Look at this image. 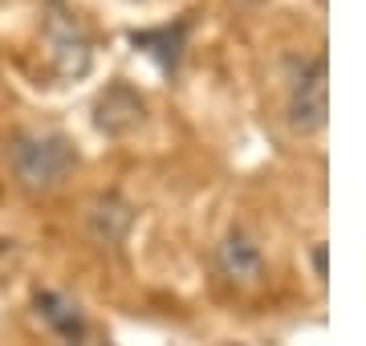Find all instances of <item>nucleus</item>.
I'll return each mask as SVG.
<instances>
[{
	"instance_id": "1",
	"label": "nucleus",
	"mask_w": 366,
	"mask_h": 346,
	"mask_svg": "<svg viewBox=\"0 0 366 346\" xmlns=\"http://www.w3.org/2000/svg\"><path fill=\"white\" fill-rule=\"evenodd\" d=\"M9 159H13L16 184L25 187V192H53V187H61L69 179L78 155H74V147H69L66 134L25 131L13 143Z\"/></svg>"
},
{
	"instance_id": "2",
	"label": "nucleus",
	"mask_w": 366,
	"mask_h": 346,
	"mask_svg": "<svg viewBox=\"0 0 366 346\" xmlns=\"http://www.w3.org/2000/svg\"><path fill=\"white\" fill-rule=\"evenodd\" d=\"M326 57L317 54L310 57L305 66L297 69L293 78V90H289V122L297 127L301 134H314L326 127Z\"/></svg>"
},
{
	"instance_id": "3",
	"label": "nucleus",
	"mask_w": 366,
	"mask_h": 346,
	"mask_svg": "<svg viewBox=\"0 0 366 346\" xmlns=\"http://www.w3.org/2000/svg\"><path fill=\"white\" fill-rule=\"evenodd\" d=\"M49 45L53 57H57V69L61 74H86L90 66V41L81 33V25L66 13H53L49 16Z\"/></svg>"
},
{
	"instance_id": "4",
	"label": "nucleus",
	"mask_w": 366,
	"mask_h": 346,
	"mask_svg": "<svg viewBox=\"0 0 366 346\" xmlns=\"http://www.w3.org/2000/svg\"><path fill=\"white\" fill-rule=\"evenodd\" d=\"M220 269L232 281H257L261 277V249H257L244 232H232V237L220 244Z\"/></svg>"
},
{
	"instance_id": "5",
	"label": "nucleus",
	"mask_w": 366,
	"mask_h": 346,
	"mask_svg": "<svg viewBox=\"0 0 366 346\" xmlns=\"http://www.w3.org/2000/svg\"><path fill=\"white\" fill-rule=\"evenodd\" d=\"M37 310H41V318L49 322V326L61 334V338H69V342H81L86 322H81L78 306H74L69 297H61V293H41V297H37Z\"/></svg>"
},
{
	"instance_id": "6",
	"label": "nucleus",
	"mask_w": 366,
	"mask_h": 346,
	"mask_svg": "<svg viewBox=\"0 0 366 346\" xmlns=\"http://www.w3.org/2000/svg\"><path fill=\"white\" fill-rule=\"evenodd\" d=\"M74 346H90V342H74Z\"/></svg>"
}]
</instances>
